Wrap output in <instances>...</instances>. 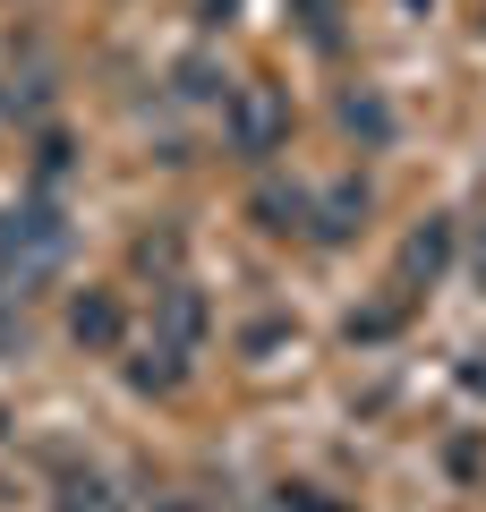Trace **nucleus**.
Returning a JSON list of instances; mask_svg holds the SVG:
<instances>
[{
    "label": "nucleus",
    "mask_w": 486,
    "mask_h": 512,
    "mask_svg": "<svg viewBox=\"0 0 486 512\" xmlns=\"http://www.w3.org/2000/svg\"><path fill=\"white\" fill-rule=\"evenodd\" d=\"M69 333L86 350H111V342H120V299H111V291H77L69 299Z\"/></svg>",
    "instance_id": "0eeeda50"
},
{
    "label": "nucleus",
    "mask_w": 486,
    "mask_h": 512,
    "mask_svg": "<svg viewBox=\"0 0 486 512\" xmlns=\"http://www.w3.org/2000/svg\"><path fill=\"white\" fill-rule=\"evenodd\" d=\"M222 137H231V154H248V163H273V154L290 146V94L273 86V77L231 86V103H222Z\"/></svg>",
    "instance_id": "f03ea898"
},
{
    "label": "nucleus",
    "mask_w": 486,
    "mask_h": 512,
    "mask_svg": "<svg viewBox=\"0 0 486 512\" xmlns=\"http://www.w3.org/2000/svg\"><path fill=\"white\" fill-rule=\"evenodd\" d=\"M52 512H120V495L103 487V478H69V487H60V504Z\"/></svg>",
    "instance_id": "f8f14e48"
},
{
    "label": "nucleus",
    "mask_w": 486,
    "mask_h": 512,
    "mask_svg": "<svg viewBox=\"0 0 486 512\" xmlns=\"http://www.w3.org/2000/svg\"><path fill=\"white\" fill-rule=\"evenodd\" d=\"M180 94H197V103H205V94H214V60H180Z\"/></svg>",
    "instance_id": "2eb2a0df"
},
{
    "label": "nucleus",
    "mask_w": 486,
    "mask_h": 512,
    "mask_svg": "<svg viewBox=\"0 0 486 512\" xmlns=\"http://www.w3.org/2000/svg\"><path fill=\"white\" fill-rule=\"evenodd\" d=\"M256 222H265V231H307V188L265 180V188H256Z\"/></svg>",
    "instance_id": "6e6552de"
},
{
    "label": "nucleus",
    "mask_w": 486,
    "mask_h": 512,
    "mask_svg": "<svg viewBox=\"0 0 486 512\" xmlns=\"http://www.w3.org/2000/svg\"><path fill=\"white\" fill-rule=\"evenodd\" d=\"M0 427H9V410H0Z\"/></svg>",
    "instance_id": "a211bd4d"
},
{
    "label": "nucleus",
    "mask_w": 486,
    "mask_h": 512,
    "mask_svg": "<svg viewBox=\"0 0 486 512\" xmlns=\"http://www.w3.org/2000/svg\"><path fill=\"white\" fill-rule=\"evenodd\" d=\"M367 222V180H333L324 197H307V231L316 239H350Z\"/></svg>",
    "instance_id": "39448f33"
},
{
    "label": "nucleus",
    "mask_w": 486,
    "mask_h": 512,
    "mask_svg": "<svg viewBox=\"0 0 486 512\" xmlns=\"http://www.w3.org/2000/svg\"><path fill=\"white\" fill-rule=\"evenodd\" d=\"M128 384H137V393H180V384H188V350H171V342L154 333V342L128 359Z\"/></svg>",
    "instance_id": "423d86ee"
},
{
    "label": "nucleus",
    "mask_w": 486,
    "mask_h": 512,
    "mask_svg": "<svg viewBox=\"0 0 486 512\" xmlns=\"http://www.w3.org/2000/svg\"><path fill=\"white\" fill-rule=\"evenodd\" d=\"M290 18H299L307 43H333V26H342V0H290Z\"/></svg>",
    "instance_id": "ddd939ff"
},
{
    "label": "nucleus",
    "mask_w": 486,
    "mask_h": 512,
    "mask_svg": "<svg viewBox=\"0 0 486 512\" xmlns=\"http://www.w3.org/2000/svg\"><path fill=\"white\" fill-rule=\"evenodd\" d=\"M128 256H137V274H162V282H171V274H180V231H145Z\"/></svg>",
    "instance_id": "9d476101"
},
{
    "label": "nucleus",
    "mask_w": 486,
    "mask_h": 512,
    "mask_svg": "<svg viewBox=\"0 0 486 512\" xmlns=\"http://www.w3.org/2000/svg\"><path fill=\"white\" fill-rule=\"evenodd\" d=\"M452 265V214H427L410 222V239H401V265H393V291H435V274Z\"/></svg>",
    "instance_id": "7ed1b4c3"
},
{
    "label": "nucleus",
    "mask_w": 486,
    "mask_h": 512,
    "mask_svg": "<svg viewBox=\"0 0 486 512\" xmlns=\"http://www.w3.org/2000/svg\"><path fill=\"white\" fill-rule=\"evenodd\" d=\"M401 316H410V291H393V282H384V299L376 308H350V342H384V333H401Z\"/></svg>",
    "instance_id": "1a4fd4ad"
},
{
    "label": "nucleus",
    "mask_w": 486,
    "mask_h": 512,
    "mask_svg": "<svg viewBox=\"0 0 486 512\" xmlns=\"http://www.w3.org/2000/svg\"><path fill=\"white\" fill-rule=\"evenodd\" d=\"M60 256H69V222H60V205L26 197V205L0 214V282H9L18 299L35 291V282L60 274Z\"/></svg>",
    "instance_id": "f257e3e1"
},
{
    "label": "nucleus",
    "mask_w": 486,
    "mask_h": 512,
    "mask_svg": "<svg viewBox=\"0 0 486 512\" xmlns=\"http://www.w3.org/2000/svg\"><path fill=\"white\" fill-rule=\"evenodd\" d=\"M162 512H214V504H197V495H171V504H162Z\"/></svg>",
    "instance_id": "dca6fc26"
},
{
    "label": "nucleus",
    "mask_w": 486,
    "mask_h": 512,
    "mask_svg": "<svg viewBox=\"0 0 486 512\" xmlns=\"http://www.w3.org/2000/svg\"><path fill=\"white\" fill-rule=\"evenodd\" d=\"M478 282H486V239H478Z\"/></svg>",
    "instance_id": "f3484780"
},
{
    "label": "nucleus",
    "mask_w": 486,
    "mask_h": 512,
    "mask_svg": "<svg viewBox=\"0 0 486 512\" xmlns=\"http://www.w3.org/2000/svg\"><path fill=\"white\" fill-rule=\"evenodd\" d=\"M0 350H26V299L0 282Z\"/></svg>",
    "instance_id": "4468645a"
},
{
    "label": "nucleus",
    "mask_w": 486,
    "mask_h": 512,
    "mask_svg": "<svg viewBox=\"0 0 486 512\" xmlns=\"http://www.w3.org/2000/svg\"><path fill=\"white\" fill-rule=\"evenodd\" d=\"M342 128H359V137H393V111H384L376 94H342Z\"/></svg>",
    "instance_id": "9b49d317"
},
{
    "label": "nucleus",
    "mask_w": 486,
    "mask_h": 512,
    "mask_svg": "<svg viewBox=\"0 0 486 512\" xmlns=\"http://www.w3.org/2000/svg\"><path fill=\"white\" fill-rule=\"evenodd\" d=\"M154 333H162L171 350H197V342H205V299H197V282H188V274H171V282L154 291Z\"/></svg>",
    "instance_id": "20e7f679"
}]
</instances>
